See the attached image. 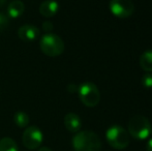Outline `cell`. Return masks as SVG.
Returning <instances> with one entry per match:
<instances>
[{
	"label": "cell",
	"instance_id": "1",
	"mask_svg": "<svg viewBox=\"0 0 152 151\" xmlns=\"http://www.w3.org/2000/svg\"><path fill=\"white\" fill-rule=\"evenodd\" d=\"M72 147L75 151H100L102 141L94 131H78L72 138Z\"/></svg>",
	"mask_w": 152,
	"mask_h": 151
},
{
	"label": "cell",
	"instance_id": "2",
	"mask_svg": "<svg viewBox=\"0 0 152 151\" xmlns=\"http://www.w3.org/2000/svg\"><path fill=\"white\" fill-rule=\"evenodd\" d=\"M40 51L50 57H57L64 51V42L60 36L52 32L46 33L40 38Z\"/></svg>",
	"mask_w": 152,
	"mask_h": 151
},
{
	"label": "cell",
	"instance_id": "3",
	"mask_svg": "<svg viewBox=\"0 0 152 151\" xmlns=\"http://www.w3.org/2000/svg\"><path fill=\"white\" fill-rule=\"evenodd\" d=\"M128 133L132 137L139 140H144L148 138L151 133V123L146 117L142 115H136L128 121Z\"/></svg>",
	"mask_w": 152,
	"mask_h": 151
},
{
	"label": "cell",
	"instance_id": "4",
	"mask_svg": "<svg viewBox=\"0 0 152 151\" xmlns=\"http://www.w3.org/2000/svg\"><path fill=\"white\" fill-rule=\"evenodd\" d=\"M107 141L114 149H125L129 144V133L119 125H113L107 131Z\"/></svg>",
	"mask_w": 152,
	"mask_h": 151
},
{
	"label": "cell",
	"instance_id": "5",
	"mask_svg": "<svg viewBox=\"0 0 152 151\" xmlns=\"http://www.w3.org/2000/svg\"><path fill=\"white\" fill-rule=\"evenodd\" d=\"M79 97L86 107L93 108L98 105L100 101V93L95 84L85 82L78 88Z\"/></svg>",
	"mask_w": 152,
	"mask_h": 151
},
{
	"label": "cell",
	"instance_id": "6",
	"mask_svg": "<svg viewBox=\"0 0 152 151\" xmlns=\"http://www.w3.org/2000/svg\"><path fill=\"white\" fill-rule=\"evenodd\" d=\"M42 140H44V136H42V131L35 125L27 126L23 133V145L29 150L37 149L42 145Z\"/></svg>",
	"mask_w": 152,
	"mask_h": 151
},
{
	"label": "cell",
	"instance_id": "7",
	"mask_svg": "<svg viewBox=\"0 0 152 151\" xmlns=\"http://www.w3.org/2000/svg\"><path fill=\"white\" fill-rule=\"evenodd\" d=\"M110 10L119 19L129 18L134 12V4L132 0H111Z\"/></svg>",
	"mask_w": 152,
	"mask_h": 151
},
{
	"label": "cell",
	"instance_id": "8",
	"mask_svg": "<svg viewBox=\"0 0 152 151\" xmlns=\"http://www.w3.org/2000/svg\"><path fill=\"white\" fill-rule=\"evenodd\" d=\"M39 34V29L31 24L23 25L18 30V36L20 37V39H22L25 42H31L33 40L37 39Z\"/></svg>",
	"mask_w": 152,
	"mask_h": 151
},
{
	"label": "cell",
	"instance_id": "9",
	"mask_svg": "<svg viewBox=\"0 0 152 151\" xmlns=\"http://www.w3.org/2000/svg\"><path fill=\"white\" fill-rule=\"evenodd\" d=\"M64 125L68 131L76 133L80 131L81 126H82V121H81L79 115L75 113H68L64 117Z\"/></svg>",
	"mask_w": 152,
	"mask_h": 151
},
{
	"label": "cell",
	"instance_id": "10",
	"mask_svg": "<svg viewBox=\"0 0 152 151\" xmlns=\"http://www.w3.org/2000/svg\"><path fill=\"white\" fill-rule=\"evenodd\" d=\"M59 9V4L56 0H45L39 5V14L46 18L53 17Z\"/></svg>",
	"mask_w": 152,
	"mask_h": 151
},
{
	"label": "cell",
	"instance_id": "11",
	"mask_svg": "<svg viewBox=\"0 0 152 151\" xmlns=\"http://www.w3.org/2000/svg\"><path fill=\"white\" fill-rule=\"evenodd\" d=\"M25 12V4L21 0H14L10 3L7 7L8 17L12 19H17L23 15Z\"/></svg>",
	"mask_w": 152,
	"mask_h": 151
},
{
	"label": "cell",
	"instance_id": "12",
	"mask_svg": "<svg viewBox=\"0 0 152 151\" xmlns=\"http://www.w3.org/2000/svg\"><path fill=\"white\" fill-rule=\"evenodd\" d=\"M140 65L145 71L152 73V50H147L141 55Z\"/></svg>",
	"mask_w": 152,
	"mask_h": 151
},
{
	"label": "cell",
	"instance_id": "13",
	"mask_svg": "<svg viewBox=\"0 0 152 151\" xmlns=\"http://www.w3.org/2000/svg\"><path fill=\"white\" fill-rule=\"evenodd\" d=\"M0 151H19V146L12 138L4 137L0 140Z\"/></svg>",
	"mask_w": 152,
	"mask_h": 151
},
{
	"label": "cell",
	"instance_id": "14",
	"mask_svg": "<svg viewBox=\"0 0 152 151\" xmlns=\"http://www.w3.org/2000/svg\"><path fill=\"white\" fill-rule=\"evenodd\" d=\"M14 121L16 125L20 128L27 127L29 124V116L25 112H17L14 115Z\"/></svg>",
	"mask_w": 152,
	"mask_h": 151
},
{
	"label": "cell",
	"instance_id": "15",
	"mask_svg": "<svg viewBox=\"0 0 152 151\" xmlns=\"http://www.w3.org/2000/svg\"><path fill=\"white\" fill-rule=\"evenodd\" d=\"M8 24H10V19L3 12H0V32L5 30L7 28Z\"/></svg>",
	"mask_w": 152,
	"mask_h": 151
},
{
	"label": "cell",
	"instance_id": "16",
	"mask_svg": "<svg viewBox=\"0 0 152 151\" xmlns=\"http://www.w3.org/2000/svg\"><path fill=\"white\" fill-rule=\"evenodd\" d=\"M142 84L146 88H152V74H147L143 77Z\"/></svg>",
	"mask_w": 152,
	"mask_h": 151
},
{
	"label": "cell",
	"instance_id": "17",
	"mask_svg": "<svg viewBox=\"0 0 152 151\" xmlns=\"http://www.w3.org/2000/svg\"><path fill=\"white\" fill-rule=\"evenodd\" d=\"M42 29H44L47 33H49L53 29V23L50 22V21H45V22H42Z\"/></svg>",
	"mask_w": 152,
	"mask_h": 151
},
{
	"label": "cell",
	"instance_id": "18",
	"mask_svg": "<svg viewBox=\"0 0 152 151\" xmlns=\"http://www.w3.org/2000/svg\"><path fill=\"white\" fill-rule=\"evenodd\" d=\"M67 90L69 91L70 93H74V92H76V90H77V86L75 84H69L67 86Z\"/></svg>",
	"mask_w": 152,
	"mask_h": 151
},
{
	"label": "cell",
	"instance_id": "19",
	"mask_svg": "<svg viewBox=\"0 0 152 151\" xmlns=\"http://www.w3.org/2000/svg\"><path fill=\"white\" fill-rule=\"evenodd\" d=\"M146 150L147 151H152V139L149 140L146 144Z\"/></svg>",
	"mask_w": 152,
	"mask_h": 151
},
{
	"label": "cell",
	"instance_id": "20",
	"mask_svg": "<svg viewBox=\"0 0 152 151\" xmlns=\"http://www.w3.org/2000/svg\"><path fill=\"white\" fill-rule=\"evenodd\" d=\"M37 151H52V149H50V148H48V147H42Z\"/></svg>",
	"mask_w": 152,
	"mask_h": 151
},
{
	"label": "cell",
	"instance_id": "21",
	"mask_svg": "<svg viewBox=\"0 0 152 151\" xmlns=\"http://www.w3.org/2000/svg\"><path fill=\"white\" fill-rule=\"evenodd\" d=\"M6 1H7V0H0V7H1V6H3L4 4L6 3Z\"/></svg>",
	"mask_w": 152,
	"mask_h": 151
}]
</instances>
